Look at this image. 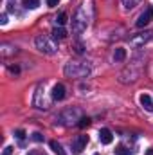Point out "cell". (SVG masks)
<instances>
[{
	"mask_svg": "<svg viewBox=\"0 0 153 155\" xmlns=\"http://www.w3.org/2000/svg\"><path fill=\"white\" fill-rule=\"evenodd\" d=\"M36 47H38V51L45 52V54H54L56 52V45L47 36H38L36 38Z\"/></svg>",
	"mask_w": 153,
	"mask_h": 155,
	"instance_id": "obj_1",
	"label": "cell"
},
{
	"mask_svg": "<svg viewBox=\"0 0 153 155\" xmlns=\"http://www.w3.org/2000/svg\"><path fill=\"white\" fill-rule=\"evenodd\" d=\"M86 143H88V137H86V135H79V137H76V139L72 141V152H74L76 155H79L83 150H85Z\"/></svg>",
	"mask_w": 153,
	"mask_h": 155,
	"instance_id": "obj_2",
	"label": "cell"
},
{
	"mask_svg": "<svg viewBox=\"0 0 153 155\" xmlns=\"http://www.w3.org/2000/svg\"><path fill=\"white\" fill-rule=\"evenodd\" d=\"M151 20H153V7H148V9H146L139 18H137V22H135V24H137V27H144V25H148Z\"/></svg>",
	"mask_w": 153,
	"mask_h": 155,
	"instance_id": "obj_3",
	"label": "cell"
},
{
	"mask_svg": "<svg viewBox=\"0 0 153 155\" xmlns=\"http://www.w3.org/2000/svg\"><path fill=\"white\" fill-rule=\"evenodd\" d=\"M99 141H101L103 144H110V143L114 141V135H112V132H110L108 128H103V130H99Z\"/></svg>",
	"mask_w": 153,
	"mask_h": 155,
	"instance_id": "obj_4",
	"label": "cell"
},
{
	"mask_svg": "<svg viewBox=\"0 0 153 155\" xmlns=\"http://www.w3.org/2000/svg\"><path fill=\"white\" fill-rule=\"evenodd\" d=\"M65 97V87L61 85V83H58L54 88H52V99H56V101H61Z\"/></svg>",
	"mask_w": 153,
	"mask_h": 155,
	"instance_id": "obj_5",
	"label": "cell"
},
{
	"mask_svg": "<svg viewBox=\"0 0 153 155\" xmlns=\"http://www.w3.org/2000/svg\"><path fill=\"white\" fill-rule=\"evenodd\" d=\"M141 105H142L148 112H153V101L148 94H142V96H141Z\"/></svg>",
	"mask_w": 153,
	"mask_h": 155,
	"instance_id": "obj_6",
	"label": "cell"
},
{
	"mask_svg": "<svg viewBox=\"0 0 153 155\" xmlns=\"http://www.w3.org/2000/svg\"><path fill=\"white\" fill-rule=\"evenodd\" d=\"M126 58V49H122V47H117L114 52V60L115 61H122Z\"/></svg>",
	"mask_w": 153,
	"mask_h": 155,
	"instance_id": "obj_7",
	"label": "cell"
},
{
	"mask_svg": "<svg viewBox=\"0 0 153 155\" xmlns=\"http://www.w3.org/2000/svg\"><path fill=\"white\" fill-rule=\"evenodd\" d=\"M67 36V33H65V29H61V27H56L54 31H52V38L54 40H63Z\"/></svg>",
	"mask_w": 153,
	"mask_h": 155,
	"instance_id": "obj_8",
	"label": "cell"
},
{
	"mask_svg": "<svg viewBox=\"0 0 153 155\" xmlns=\"http://www.w3.org/2000/svg\"><path fill=\"white\" fill-rule=\"evenodd\" d=\"M50 148L54 150V153H56V155H67L65 152H63L61 144H60V143H56V141H50Z\"/></svg>",
	"mask_w": 153,
	"mask_h": 155,
	"instance_id": "obj_9",
	"label": "cell"
},
{
	"mask_svg": "<svg viewBox=\"0 0 153 155\" xmlns=\"http://www.w3.org/2000/svg\"><path fill=\"white\" fill-rule=\"evenodd\" d=\"M24 5L27 9H36L40 5V0H24Z\"/></svg>",
	"mask_w": 153,
	"mask_h": 155,
	"instance_id": "obj_10",
	"label": "cell"
},
{
	"mask_svg": "<svg viewBox=\"0 0 153 155\" xmlns=\"http://www.w3.org/2000/svg\"><path fill=\"white\" fill-rule=\"evenodd\" d=\"M56 24H58V25H65V24H67V13H61V15L56 18Z\"/></svg>",
	"mask_w": 153,
	"mask_h": 155,
	"instance_id": "obj_11",
	"label": "cell"
},
{
	"mask_svg": "<svg viewBox=\"0 0 153 155\" xmlns=\"http://www.w3.org/2000/svg\"><path fill=\"white\" fill-rule=\"evenodd\" d=\"M115 155H130V150H126L124 146H117L115 148Z\"/></svg>",
	"mask_w": 153,
	"mask_h": 155,
	"instance_id": "obj_12",
	"label": "cell"
},
{
	"mask_svg": "<svg viewBox=\"0 0 153 155\" xmlns=\"http://www.w3.org/2000/svg\"><path fill=\"white\" fill-rule=\"evenodd\" d=\"M88 124H90V119H88V117H83V119L79 121V126H81V128H86Z\"/></svg>",
	"mask_w": 153,
	"mask_h": 155,
	"instance_id": "obj_13",
	"label": "cell"
},
{
	"mask_svg": "<svg viewBox=\"0 0 153 155\" xmlns=\"http://www.w3.org/2000/svg\"><path fill=\"white\" fill-rule=\"evenodd\" d=\"M33 139H34L36 143H40V141H43V135H41L40 132H34V134H33Z\"/></svg>",
	"mask_w": 153,
	"mask_h": 155,
	"instance_id": "obj_14",
	"label": "cell"
},
{
	"mask_svg": "<svg viewBox=\"0 0 153 155\" xmlns=\"http://www.w3.org/2000/svg\"><path fill=\"white\" fill-rule=\"evenodd\" d=\"M58 4H60V0H47V5L49 7H56Z\"/></svg>",
	"mask_w": 153,
	"mask_h": 155,
	"instance_id": "obj_15",
	"label": "cell"
},
{
	"mask_svg": "<svg viewBox=\"0 0 153 155\" xmlns=\"http://www.w3.org/2000/svg\"><path fill=\"white\" fill-rule=\"evenodd\" d=\"M27 155H47L43 150H33V152H29Z\"/></svg>",
	"mask_w": 153,
	"mask_h": 155,
	"instance_id": "obj_16",
	"label": "cell"
},
{
	"mask_svg": "<svg viewBox=\"0 0 153 155\" xmlns=\"http://www.w3.org/2000/svg\"><path fill=\"white\" fill-rule=\"evenodd\" d=\"M16 137H18V139L22 141V139L25 137V132H24V130H16Z\"/></svg>",
	"mask_w": 153,
	"mask_h": 155,
	"instance_id": "obj_17",
	"label": "cell"
},
{
	"mask_svg": "<svg viewBox=\"0 0 153 155\" xmlns=\"http://www.w3.org/2000/svg\"><path fill=\"white\" fill-rule=\"evenodd\" d=\"M146 155H153V148H150V150L146 152Z\"/></svg>",
	"mask_w": 153,
	"mask_h": 155,
	"instance_id": "obj_18",
	"label": "cell"
},
{
	"mask_svg": "<svg viewBox=\"0 0 153 155\" xmlns=\"http://www.w3.org/2000/svg\"><path fill=\"white\" fill-rule=\"evenodd\" d=\"M96 155H97V153H96Z\"/></svg>",
	"mask_w": 153,
	"mask_h": 155,
	"instance_id": "obj_19",
	"label": "cell"
}]
</instances>
